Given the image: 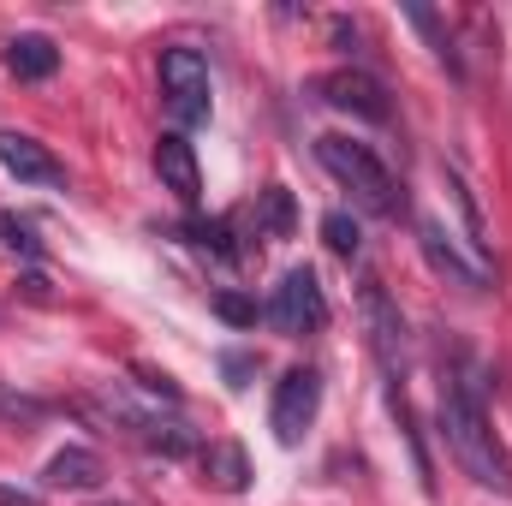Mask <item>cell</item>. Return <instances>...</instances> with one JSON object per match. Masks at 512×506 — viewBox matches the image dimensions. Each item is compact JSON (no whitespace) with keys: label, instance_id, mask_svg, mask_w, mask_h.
Wrapping results in <instances>:
<instances>
[{"label":"cell","instance_id":"6da1fadb","mask_svg":"<svg viewBox=\"0 0 512 506\" xmlns=\"http://www.w3.org/2000/svg\"><path fill=\"white\" fill-rule=\"evenodd\" d=\"M483 393H489L483 364L471 352H459V364L441 376V435H447V447H453V459H459V471L471 483H483L495 495H512V459L495 441V429H489Z\"/></svg>","mask_w":512,"mask_h":506},{"label":"cell","instance_id":"7a4b0ae2","mask_svg":"<svg viewBox=\"0 0 512 506\" xmlns=\"http://www.w3.org/2000/svg\"><path fill=\"white\" fill-rule=\"evenodd\" d=\"M316 155H322V167L352 191V203H358V209H370V215H382V221H393V215L405 209V197H399L393 173L382 167V155H376L370 143L328 131V137H316Z\"/></svg>","mask_w":512,"mask_h":506},{"label":"cell","instance_id":"3957f363","mask_svg":"<svg viewBox=\"0 0 512 506\" xmlns=\"http://www.w3.org/2000/svg\"><path fill=\"white\" fill-rule=\"evenodd\" d=\"M161 102L179 126H203L209 120V60L191 42L161 48Z\"/></svg>","mask_w":512,"mask_h":506},{"label":"cell","instance_id":"277c9868","mask_svg":"<svg viewBox=\"0 0 512 506\" xmlns=\"http://www.w3.org/2000/svg\"><path fill=\"white\" fill-rule=\"evenodd\" d=\"M268 322L286 334V340H304L328 322V298H322V280L310 268H286L274 298H268Z\"/></svg>","mask_w":512,"mask_h":506},{"label":"cell","instance_id":"5b68a950","mask_svg":"<svg viewBox=\"0 0 512 506\" xmlns=\"http://www.w3.org/2000/svg\"><path fill=\"white\" fill-rule=\"evenodd\" d=\"M316 411H322V376H316V370H286V376L274 381L268 429H274V441H280V447H298V441L310 435Z\"/></svg>","mask_w":512,"mask_h":506},{"label":"cell","instance_id":"8992f818","mask_svg":"<svg viewBox=\"0 0 512 506\" xmlns=\"http://www.w3.org/2000/svg\"><path fill=\"white\" fill-rule=\"evenodd\" d=\"M316 96H322L328 108H340V114H358V120H387V114H393L382 78H370V72H358V66H340V72L316 78Z\"/></svg>","mask_w":512,"mask_h":506},{"label":"cell","instance_id":"52a82bcc","mask_svg":"<svg viewBox=\"0 0 512 506\" xmlns=\"http://www.w3.org/2000/svg\"><path fill=\"white\" fill-rule=\"evenodd\" d=\"M0 167L18 179V185H48V191H66V167L48 155V143H36L30 131H0Z\"/></svg>","mask_w":512,"mask_h":506},{"label":"cell","instance_id":"ba28073f","mask_svg":"<svg viewBox=\"0 0 512 506\" xmlns=\"http://www.w3.org/2000/svg\"><path fill=\"white\" fill-rule=\"evenodd\" d=\"M364 322H370V346H376V358H382L387 381L405 376V322H399V310L387 304L382 280H364Z\"/></svg>","mask_w":512,"mask_h":506},{"label":"cell","instance_id":"9c48e42d","mask_svg":"<svg viewBox=\"0 0 512 506\" xmlns=\"http://www.w3.org/2000/svg\"><path fill=\"white\" fill-rule=\"evenodd\" d=\"M155 173H161V185H167L185 209L203 197V167H197V149H191L179 131H167V137L155 143Z\"/></svg>","mask_w":512,"mask_h":506},{"label":"cell","instance_id":"30bf717a","mask_svg":"<svg viewBox=\"0 0 512 506\" xmlns=\"http://www.w3.org/2000/svg\"><path fill=\"white\" fill-rule=\"evenodd\" d=\"M417 245H423V256H429V268H435L441 280H453L459 292H489V274L453 251V245L441 239V227H435V221H417Z\"/></svg>","mask_w":512,"mask_h":506},{"label":"cell","instance_id":"8fae6325","mask_svg":"<svg viewBox=\"0 0 512 506\" xmlns=\"http://www.w3.org/2000/svg\"><path fill=\"white\" fill-rule=\"evenodd\" d=\"M102 477H108V465H102V453H90V447H60V453L42 465V483H48V489H66V495L102 489Z\"/></svg>","mask_w":512,"mask_h":506},{"label":"cell","instance_id":"7c38bea8","mask_svg":"<svg viewBox=\"0 0 512 506\" xmlns=\"http://www.w3.org/2000/svg\"><path fill=\"white\" fill-rule=\"evenodd\" d=\"M6 72L12 78H24V84H42V78H54L60 72V48L48 42V36H12L6 42Z\"/></svg>","mask_w":512,"mask_h":506},{"label":"cell","instance_id":"4fadbf2b","mask_svg":"<svg viewBox=\"0 0 512 506\" xmlns=\"http://www.w3.org/2000/svg\"><path fill=\"white\" fill-rule=\"evenodd\" d=\"M203 483H215L221 495H239V489L251 483V459H245V447L215 441V447L203 453Z\"/></svg>","mask_w":512,"mask_h":506},{"label":"cell","instance_id":"5bb4252c","mask_svg":"<svg viewBox=\"0 0 512 506\" xmlns=\"http://www.w3.org/2000/svg\"><path fill=\"white\" fill-rule=\"evenodd\" d=\"M292 221H298V209H292L286 185L256 191V239H292Z\"/></svg>","mask_w":512,"mask_h":506},{"label":"cell","instance_id":"9a60e30c","mask_svg":"<svg viewBox=\"0 0 512 506\" xmlns=\"http://www.w3.org/2000/svg\"><path fill=\"white\" fill-rule=\"evenodd\" d=\"M405 18H411V24H417L423 36H429V48H435V60H441L447 72H465V66H459V48H453V30L441 24V12H429V6H411Z\"/></svg>","mask_w":512,"mask_h":506},{"label":"cell","instance_id":"2e32d148","mask_svg":"<svg viewBox=\"0 0 512 506\" xmlns=\"http://www.w3.org/2000/svg\"><path fill=\"white\" fill-rule=\"evenodd\" d=\"M322 239H328V251L334 256H358V245H364V233H358V221L352 215H322Z\"/></svg>","mask_w":512,"mask_h":506},{"label":"cell","instance_id":"e0dca14e","mask_svg":"<svg viewBox=\"0 0 512 506\" xmlns=\"http://www.w3.org/2000/svg\"><path fill=\"white\" fill-rule=\"evenodd\" d=\"M185 239H191V245H203V251H215V256H233L221 221H185Z\"/></svg>","mask_w":512,"mask_h":506},{"label":"cell","instance_id":"ac0fdd59","mask_svg":"<svg viewBox=\"0 0 512 506\" xmlns=\"http://www.w3.org/2000/svg\"><path fill=\"white\" fill-rule=\"evenodd\" d=\"M215 310H221L233 328H256V298H239V292H215Z\"/></svg>","mask_w":512,"mask_h":506},{"label":"cell","instance_id":"d6986e66","mask_svg":"<svg viewBox=\"0 0 512 506\" xmlns=\"http://www.w3.org/2000/svg\"><path fill=\"white\" fill-rule=\"evenodd\" d=\"M0 233H6V245H12V251L36 256V239H30V227H24L18 215H0Z\"/></svg>","mask_w":512,"mask_h":506},{"label":"cell","instance_id":"ffe728a7","mask_svg":"<svg viewBox=\"0 0 512 506\" xmlns=\"http://www.w3.org/2000/svg\"><path fill=\"white\" fill-rule=\"evenodd\" d=\"M221 364H227V376H233V387H251V370H256V358H245V352H227V358H221Z\"/></svg>","mask_w":512,"mask_h":506}]
</instances>
